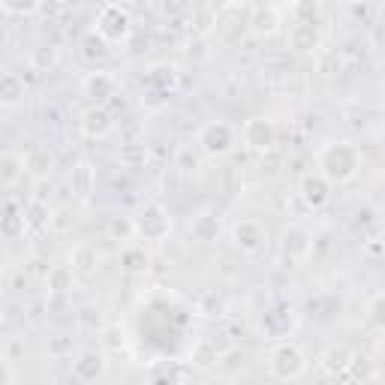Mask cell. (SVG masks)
I'll list each match as a JSON object with an SVG mask.
<instances>
[{"label": "cell", "instance_id": "3", "mask_svg": "<svg viewBox=\"0 0 385 385\" xmlns=\"http://www.w3.org/2000/svg\"><path fill=\"white\" fill-rule=\"evenodd\" d=\"M202 142H205L208 151H226V147L232 145V129L226 127V124H223V129L220 127H208L205 136H202Z\"/></svg>", "mask_w": 385, "mask_h": 385}, {"label": "cell", "instance_id": "7", "mask_svg": "<svg viewBox=\"0 0 385 385\" xmlns=\"http://www.w3.org/2000/svg\"><path fill=\"white\" fill-rule=\"evenodd\" d=\"M3 6L10 12H30L37 6V0H3Z\"/></svg>", "mask_w": 385, "mask_h": 385}, {"label": "cell", "instance_id": "6", "mask_svg": "<svg viewBox=\"0 0 385 385\" xmlns=\"http://www.w3.org/2000/svg\"><path fill=\"white\" fill-rule=\"evenodd\" d=\"M66 277H73V271L69 268H57L55 274H51V289H57V292H66Z\"/></svg>", "mask_w": 385, "mask_h": 385}, {"label": "cell", "instance_id": "1", "mask_svg": "<svg viewBox=\"0 0 385 385\" xmlns=\"http://www.w3.org/2000/svg\"><path fill=\"white\" fill-rule=\"evenodd\" d=\"M271 370L277 376H283V379H295V376H301L304 370V358L295 346H280L274 355H271Z\"/></svg>", "mask_w": 385, "mask_h": 385}, {"label": "cell", "instance_id": "5", "mask_svg": "<svg viewBox=\"0 0 385 385\" xmlns=\"http://www.w3.org/2000/svg\"><path fill=\"white\" fill-rule=\"evenodd\" d=\"M24 96V84H19V78L15 75H6L3 78V102L6 106H12V102H19Z\"/></svg>", "mask_w": 385, "mask_h": 385}, {"label": "cell", "instance_id": "4", "mask_svg": "<svg viewBox=\"0 0 385 385\" xmlns=\"http://www.w3.org/2000/svg\"><path fill=\"white\" fill-rule=\"evenodd\" d=\"M271 138H274V129L265 120H253V127H247V142L253 147H268Z\"/></svg>", "mask_w": 385, "mask_h": 385}, {"label": "cell", "instance_id": "2", "mask_svg": "<svg viewBox=\"0 0 385 385\" xmlns=\"http://www.w3.org/2000/svg\"><path fill=\"white\" fill-rule=\"evenodd\" d=\"M82 129H84V136H106L109 129H111V118H109V111L106 109H91L84 115L82 120Z\"/></svg>", "mask_w": 385, "mask_h": 385}]
</instances>
